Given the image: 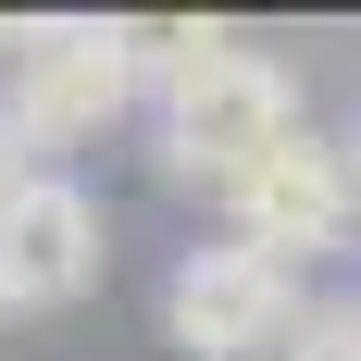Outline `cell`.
Returning <instances> with one entry per match:
<instances>
[{
	"label": "cell",
	"mask_w": 361,
	"mask_h": 361,
	"mask_svg": "<svg viewBox=\"0 0 361 361\" xmlns=\"http://www.w3.org/2000/svg\"><path fill=\"white\" fill-rule=\"evenodd\" d=\"M149 112H162V175L175 187H237L250 162H274L287 137H312L299 112V75L274 50L224 25H149Z\"/></svg>",
	"instance_id": "1"
},
{
	"label": "cell",
	"mask_w": 361,
	"mask_h": 361,
	"mask_svg": "<svg viewBox=\"0 0 361 361\" xmlns=\"http://www.w3.org/2000/svg\"><path fill=\"white\" fill-rule=\"evenodd\" d=\"M13 75H0V112L25 125V149H87L112 112L149 100V25H112V13H63V25H13L0 37Z\"/></svg>",
	"instance_id": "2"
},
{
	"label": "cell",
	"mask_w": 361,
	"mask_h": 361,
	"mask_svg": "<svg viewBox=\"0 0 361 361\" xmlns=\"http://www.w3.org/2000/svg\"><path fill=\"white\" fill-rule=\"evenodd\" d=\"M299 324H312L299 262H262V250H237V237H212V250H187L175 274H162V336H175L187 361H287Z\"/></svg>",
	"instance_id": "3"
},
{
	"label": "cell",
	"mask_w": 361,
	"mask_h": 361,
	"mask_svg": "<svg viewBox=\"0 0 361 361\" xmlns=\"http://www.w3.org/2000/svg\"><path fill=\"white\" fill-rule=\"evenodd\" d=\"M349 224H361L349 137H287L274 162H250L224 187V237L262 262H324V250H349Z\"/></svg>",
	"instance_id": "4"
},
{
	"label": "cell",
	"mask_w": 361,
	"mask_h": 361,
	"mask_svg": "<svg viewBox=\"0 0 361 361\" xmlns=\"http://www.w3.org/2000/svg\"><path fill=\"white\" fill-rule=\"evenodd\" d=\"M100 262H112V224H100V200L50 162V175L0 212V312H63V299H87L100 287Z\"/></svg>",
	"instance_id": "5"
},
{
	"label": "cell",
	"mask_w": 361,
	"mask_h": 361,
	"mask_svg": "<svg viewBox=\"0 0 361 361\" xmlns=\"http://www.w3.org/2000/svg\"><path fill=\"white\" fill-rule=\"evenodd\" d=\"M287 361H361V299H312V324H299Z\"/></svg>",
	"instance_id": "6"
},
{
	"label": "cell",
	"mask_w": 361,
	"mask_h": 361,
	"mask_svg": "<svg viewBox=\"0 0 361 361\" xmlns=\"http://www.w3.org/2000/svg\"><path fill=\"white\" fill-rule=\"evenodd\" d=\"M37 175H50V162H37V149H25V125H13V112H0V212H13V200H25Z\"/></svg>",
	"instance_id": "7"
},
{
	"label": "cell",
	"mask_w": 361,
	"mask_h": 361,
	"mask_svg": "<svg viewBox=\"0 0 361 361\" xmlns=\"http://www.w3.org/2000/svg\"><path fill=\"white\" fill-rule=\"evenodd\" d=\"M349 175H361V125H349Z\"/></svg>",
	"instance_id": "8"
}]
</instances>
